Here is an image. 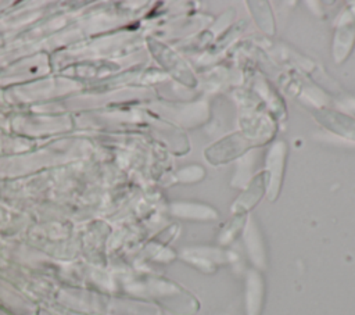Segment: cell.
I'll use <instances>...</instances> for the list:
<instances>
[{
    "label": "cell",
    "instance_id": "cell-1",
    "mask_svg": "<svg viewBox=\"0 0 355 315\" xmlns=\"http://www.w3.org/2000/svg\"><path fill=\"white\" fill-rule=\"evenodd\" d=\"M251 142L252 140L244 137L241 133L230 135L209 147L207 150V157L212 164L226 162L244 153L251 146Z\"/></svg>",
    "mask_w": 355,
    "mask_h": 315
},
{
    "label": "cell",
    "instance_id": "cell-2",
    "mask_svg": "<svg viewBox=\"0 0 355 315\" xmlns=\"http://www.w3.org/2000/svg\"><path fill=\"white\" fill-rule=\"evenodd\" d=\"M313 115L316 121H319L329 130L337 133L338 136L355 140V118L329 108L316 110L313 111Z\"/></svg>",
    "mask_w": 355,
    "mask_h": 315
}]
</instances>
